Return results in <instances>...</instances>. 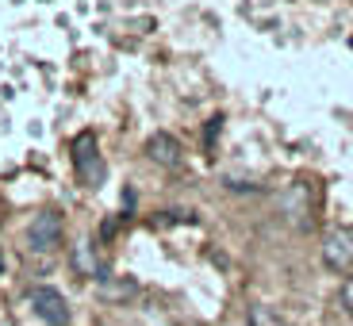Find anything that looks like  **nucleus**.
<instances>
[{
  "label": "nucleus",
  "instance_id": "nucleus-1",
  "mask_svg": "<svg viewBox=\"0 0 353 326\" xmlns=\"http://www.w3.org/2000/svg\"><path fill=\"white\" fill-rule=\"evenodd\" d=\"M27 254L31 257H43V261H54V254L62 249L65 242V223L58 212H39L31 215V223H27Z\"/></svg>",
  "mask_w": 353,
  "mask_h": 326
},
{
  "label": "nucleus",
  "instance_id": "nucleus-2",
  "mask_svg": "<svg viewBox=\"0 0 353 326\" xmlns=\"http://www.w3.org/2000/svg\"><path fill=\"white\" fill-rule=\"evenodd\" d=\"M73 169H77V181L85 188H100L108 181L104 154H100V142L92 131L77 134V142H73Z\"/></svg>",
  "mask_w": 353,
  "mask_h": 326
},
{
  "label": "nucleus",
  "instance_id": "nucleus-3",
  "mask_svg": "<svg viewBox=\"0 0 353 326\" xmlns=\"http://www.w3.org/2000/svg\"><path fill=\"white\" fill-rule=\"evenodd\" d=\"M27 300H31L35 315L43 318L46 326H70L73 323V311H70V303H65V296L58 288H50V284H35Z\"/></svg>",
  "mask_w": 353,
  "mask_h": 326
},
{
  "label": "nucleus",
  "instance_id": "nucleus-4",
  "mask_svg": "<svg viewBox=\"0 0 353 326\" xmlns=\"http://www.w3.org/2000/svg\"><path fill=\"white\" fill-rule=\"evenodd\" d=\"M323 265L330 273H350L353 269V230L350 227H334L323 238Z\"/></svg>",
  "mask_w": 353,
  "mask_h": 326
},
{
  "label": "nucleus",
  "instance_id": "nucleus-5",
  "mask_svg": "<svg viewBox=\"0 0 353 326\" xmlns=\"http://www.w3.org/2000/svg\"><path fill=\"white\" fill-rule=\"evenodd\" d=\"M181 142L173 139L169 131H158V134H150L146 139V158L154 161V165H161V169H176L181 165Z\"/></svg>",
  "mask_w": 353,
  "mask_h": 326
},
{
  "label": "nucleus",
  "instance_id": "nucleus-6",
  "mask_svg": "<svg viewBox=\"0 0 353 326\" xmlns=\"http://www.w3.org/2000/svg\"><path fill=\"white\" fill-rule=\"evenodd\" d=\"M281 212L288 223H296V227H307V215H311V192L307 185H292L288 192L281 196Z\"/></svg>",
  "mask_w": 353,
  "mask_h": 326
},
{
  "label": "nucleus",
  "instance_id": "nucleus-7",
  "mask_svg": "<svg viewBox=\"0 0 353 326\" xmlns=\"http://www.w3.org/2000/svg\"><path fill=\"white\" fill-rule=\"evenodd\" d=\"M70 261H73V269H77V276H97V281L104 276V265H100V257H97L92 238H81L77 246H73Z\"/></svg>",
  "mask_w": 353,
  "mask_h": 326
},
{
  "label": "nucleus",
  "instance_id": "nucleus-8",
  "mask_svg": "<svg viewBox=\"0 0 353 326\" xmlns=\"http://www.w3.org/2000/svg\"><path fill=\"white\" fill-rule=\"evenodd\" d=\"M100 296L112 303H131L139 296V284L131 276H100Z\"/></svg>",
  "mask_w": 353,
  "mask_h": 326
},
{
  "label": "nucleus",
  "instance_id": "nucleus-9",
  "mask_svg": "<svg viewBox=\"0 0 353 326\" xmlns=\"http://www.w3.org/2000/svg\"><path fill=\"white\" fill-rule=\"evenodd\" d=\"M246 323H250V326H284V318L276 315L273 307H265V303H254V307H250V315H246Z\"/></svg>",
  "mask_w": 353,
  "mask_h": 326
},
{
  "label": "nucleus",
  "instance_id": "nucleus-10",
  "mask_svg": "<svg viewBox=\"0 0 353 326\" xmlns=\"http://www.w3.org/2000/svg\"><path fill=\"white\" fill-rule=\"evenodd\" d=\"M338 303H342L345 315H353V269L342 273V288H338Z\"/></svg>",
  "mask_w": 353,
  "mask_h": 326
}]
</instances>
